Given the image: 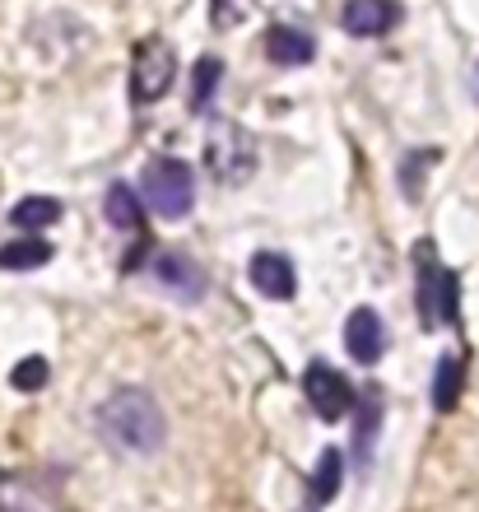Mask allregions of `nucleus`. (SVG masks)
Returning <instances> with one entry per match:
<instances>
[{
  "instance_id": "6",
  "label": "nucleus",
  "mask_w": 479,
  "mask_h": 512,
  "mask_svg": "<svg viewBox=\"0 0 479 512\" xmlns=\"http://www.w3.org/2000/svg\"><path fill=\"white\" fill-rule=\"evenodd\" d=\"M303 396L307 405H312V415L326 419V424H335V419L349 415V405H354V387H349V378L340 373V368L331 364H307L303 373Z\"/></svg>"
},
{
  "instance_id": "16",
  "label": "nucleus",
  "mask_w": 479,
  "mask_h": 512,
  "mask_svg": "<svg viewBox=\"0 0 479 512\" xmlns=\"http://www.w3.org/2000/svg\"><path fill=\"white\" fill-rule=\"evenodd\" d=\"M56 219H61V201L52 196H24V201L10 210V224L24 233H38V229H52Z\"/></svg>"
},
{
  "instance_id": "14",
  "label": "nucleus",
  "mask_w": 479,
  "mask_h": 512,
  "mask_svg": "<svg viewBox=\"0 0 479 512\" xmlns=\"http://www.w3.org/2000/svg\"><path fill=\"white\" fill-rule=\"evenodd\" d=\"M377 429H382V391L368 387L363 391V405H359V419H354V457H359V466L373 461Z\"/></svg>"
},
{
  "instance_id": "7",
  "label": "nucleus",
  "mask_w": 479,
  "mask_h": 512,
  "mask_svg": "<svg viewBox=\"0 0 479 512\" xmlns=\"http://www.w3.org/2000/svg\"><path fill=\"white\" fill-rule=\"evenodd\" d=\"M0 512H66V499L47 475L0 471Z\"/></svg>"
},
{
  "instance_id": "19",
  "label": "nucleus",
  "mask_w": 479,
  "mask_h": 512,
  "mask_svg": "<svg viewBox=\"0 0 479 512\" xmlns=\"http://www.w3.org/2000/svg\"><path fill=\"white\" fill-rule=\"evenodd\" d=\"M340 471H345V457L326 447L317 457V471H312V503H331L340 494Z\"/></svg>"
},
{
  "instance_id": "8",
  "label": "nucleus",
  "mask_w": 479,
  "mask_h": 512,
  "mask_svg": "<svg viewBox=\"0 0 479 512\" xmlns=\"http://www.w3.org/2000/svg\"><path fill=\"white\" fill-rule=\"evenodd\" d=\"M396 24H400L396 0H345V10H340V28L349 38H382Z\"/></svg>"
},
{
  "instance_id": "2",
  "label": "nucleus",
  "mask_w": 479,
  "mask_h": 512,
  "mask_svg": "<svg viewBox=\"0 0 479 512\" xmlns=\"http://www.w3.org/2000/svg\"><path fill=\"white\" fill-rule=\"evenodd\" d=\"M205 173L224 187H238L256 173V140L247 135V126H238L233 117H214L205 135Z\"/></svg>"
},
{
  "instance_id": "21",
  "label": "nucleus",
  "mask_w": 479,
  "mask_h": 512,
  "mask_svg": "<svg viewBox=\"0 0 479 512\" xmlns=\"http://www.w3.org/2000/svg\"><path fill=\"white\" fill-rule=\"evenodd\" d=\"M47 378H52L47 359H42V354H28L24 364H14L10 387H14V391H42V387H47Z\"/></svg>"
},
{
  "instance_id": "4",
  "label": "nucleus",
  "mask_w": 479,
  "mask_h": 512,
  "mask_svg": "<svg viewBox=\"0 0 479 512\" xmlns=\"http://www.w3.org/2000/svg\"><path fill=\"white\" fill-rule=\"evenodd\" d=\"M140 196L154 215L163 219H187L196 205V173L182 159H149L140 173Z\"/></svg>"
},
{
  "instance_id": "1",
  "label": "nucleus",
  "mask_w": 479,
  "mask_h": 512,
  "mask_svg": "<svg viewBox=\"0 0 479 512\" xmlns=\"http://www.w3.org/2000/svg\"><path fill=\"white\" fill-rule=\"evenodd\" d=\"M94 429L107 447L126 457H154L168 443V415L145 387H117L94 410Z\"/></svg>"
},
{
  "instance_id": "11",
  "label": "nucleus",
  "mask_w": 479,
  "mask_h": 512,
  "mask_svg": "<svg viewBox=\"0 0 479 512\" xmlns=\"http://www.w3.org/2000/svg\"><path fill=\"white\" fill-rule=\"evenodd\" d=\"M345 350L349 359H359V364H377L386 350V326L373 308H354L345 322Z\"/></svg>"
},
{
  "instance_id": "3",
  "label": "nucleus",
  "mask_w": 479,
  "mask_h": 512,
  "mask_svg": "<svg viewBox=\"0 0 479 512\" xmlns=\"http://www.w3.org/2000/svg\"><path fill=\"white\" fill-rule=\"evenodd\" d=\"M414 266H419V322L428 331L433 326H456L461 322V284H456V270H447L433 256V243H419Z\"/></svg>"
},
{
  "instance_id": "13",
  "label": "nucleus",
  "mask_w": 479,
  "mask_h": 512,
  "mask_svg": "<svg viewBox=\"0 0 479 512\" xmlns=\"http://www.w3.org/2000/svg\"><path fill=\"white\" fill-rule=\"evenodd\" d=\"M461 391H466V359L456 350H447L433 368V410L438 415H452L456 401H461Z\"/></svg>"
},
{
  "instance_id": "15",
  "label": "nucleus",
  "mask_w": 479,
  "mask_h": 512,
  "mask_svg": "<svg viewBox=\"0 0 479 512\" xmlns=\"http://www.w3.org/2000/svg\"><path fill=\"white\" fill-rule=\"evenodd\" d=\"M52 261V243L28 233V238H14V243L0 247V270H38Z\"/></svg>"
},
{
  "instance_id": "22",
  "label": "nucleus",
  "mask_w": 479,
  "mask_h": 512,
  "mask_svg": "<svg viewBox=\"0 0 479 512\" xmlns=\"http://www.w3.org/2000/svg\"><path fill=\"white\" fill-rule=\"evenodd\" d=\"M424 163H438V154H433V149H419V154H410V159H405V168H400V182H405V196H410V201H419V168H424Z\"/></svg>"
},
{
  "instance_id": "12",
  "label": "nucleus",
  "mask_w": 479,
  "mask_h": 512,
  "mask_svg": "<svg viewBox=\"0 0 479 512\" xmlns=\"http://www.w3.org/2000/svg\"><path fill=\"white\" fill-rule=\"evenodd\" d=\"M317 56V42H312V33L298 24H270L266 28V61H275V66H307Z\"/></svg>"
},
{
  "instance_id": "17",
  "label": "nucleus",
  "mask_w": 479,
  "mask_h": 512,
  "mask_svg": "<svg viewBox=\"0 0 479 512\" xmlns=\"http://www.w3.org/2000/svg\"><path fill=\"white\" fill-rule=\"evenodd\" d=\"M219 84H224V61L219 56H200L196 70H191V112H210Z\"/></svg>"
},
{
  "instance_id": "20",
  "label": "nucleus",
  "mask_w": 479,
  "mask_h": 512,
  "mask_svg": "<svg viewBox=\"0 0 479 512\" xmlns=\"http://www.w3.org/2000/svg\"><path fill=\"white\" fill-rule=\"evenodd\" d=\"M252 10H256V0H210V24L219 33H233V28L247 24Z\"/></svg>"
},
{
  "instance_id": "5",
  "label": "nucleus",
  "mask_w": 479,
  "mask_h": 512,
  "mask_svg": "<svg viewBox=\"0 0 479 512\" xmlns=\"http://www.w3.org/2000/svg\"><path fill=\"white\" fill-rule=\"evenodd\" d=\"M177 80V52L168 38H145L131 52V103L135 108H154L168 98Z\"/></svg>"
},
{
  "instance_id": "18",
  "label": "nucleus",
  "mask_w": 479,
  "mask_h": 512,
  "mask_svg": "<svg viewBox=\"0 0 479 512\" xmlns=\"http://www.w3.org/2000/svg\"><path fill=\"white\" fill-rule=\"evenodd\" d=\"M107 224H112V229H126V233H135L140 224H145V215H140V196H135L126 182H112V187H107Z\"/></svg>"
},
{
  "instance_id": "23",
  "label": "nucleus",
  "mask_w": 479,
  "mask_h": 512,
  "mask_svg": "<svg viewBox=\"0 0 479 512\" xmlns=\"http://www.w3.org/2000/svg\"><path fill=\"white\" fill-rule=\"evenodd\" d=\"M475 94H479V70H475Z\"/></svg>"
},
{
  "instance_id": "9",
  "label": "nucleus",
  "mask_w": 479,
  "mask_h": 512,
  "mask_svg": "<svg viewBox=\"0 0 479 512\" xmlns=\"http://www.w3.org/2000/svg\"><path fill=\"white\" fill-rule=\"evenodd\" d=\"M154 280H159L173 298H182V303L205 298V270H200L187 252H159L154 256Z\"/></svg>"
},
{
  "instance_id": "10",
  "label": "nucleus",
  "mask_w": 479,
  "mask_h": 512,
  "mask_svg": "<svg viewBox=\"0 0 479 512\" xmlns=\"http://www.w3.org/2000/svg\"><path fill=\"white\" fill-rule=\"evenodd\" d=\"M247 275H252V284L266 298H280L284 303V298L298 294V270H293V261L284 252H256L247 261Z\"/></svg>"
}]
</instances>
